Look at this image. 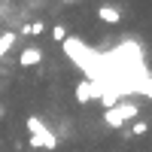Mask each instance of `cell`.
<instances>
[{"instance_id":"obj_1","label":"cell","mask_w":152,"mask_h":152,"mask_svg":"<svg viewBox=\"0 0 152 152\" xmlns=\"http://www.w3.org/2000/svg\"><path fill=\"white\" fill-rule=\"evenodd\" d=\"M28 131H31V146L34 149H46V152H55L58 149V134L49 128V125L40 116H28Z\"/></svg>"},{"instance_id":"obj_2","label":"cell","mask_w":152,"mask_h":152,"mask_svg":"<svg viewBox=\"0 0 152 152\" xmlns=\"http://www.w3.org/2000/svg\"><path fill=\"white\" fill-rule=\"evenodd\" d=\"M137 116H140V104H131V100H119L113 110H104V122L110 128H125Z\"/></svg>"},{"instance_id":"obj_3","label":"cell","mask_w":152,"mask_h":152,"mask_svg":"<svg viewBox=\"0 0 152 152\" xmlns=\"http://www.w3.org/2000/svg\"><path fill=\"white\" fill-rule=\"evenodd\" d=\"M104 91H107V88L97 85V82H91V79H79V82H76V88H73V94H76L79 104H91V100H97Z\"/></svg>"},{"instance_id":"obj_4","label":"cell","mask_w":152,"mask_h":152,"mask_svg":"<svg viewBox=\"0 0 152 152\" xmlns=\"http://www.w3.org/2000/svg\"><path fill=\"white\" fill-rule=\"evenodd\" d=\"M37 64H43V49L28 46V49L18 55V67H37Z\"/></svg>"},{"instance_id":"obj_5","label":"cell","mask_w":152,"mask_h":152,"mask_svg":"<svg viewBox=\"0 0 152 152\" xmlns=\"http://www.w3.org/2000/svg\"><path fill=\"white\" fill-rule=\"evenodd\" d=\"M97 18L104 24H119L122 21V9L113 6V3H104V6H97Z\"/></svg>"},{"instance_id":"obj_6","label":"cell","mask_w":152,"mask_h":152,"mask_svg":"<svg viewBox=\"0 0 152 152\" xmlns=\"http://www.w3.org/2000/svg\"><path fill=\"white\" fill-rule=\"evenodd\" d=\"M15 37H18L15 31H3V34H0V61H3V58H6V52L15 46Z\"/></svg>"},{"instance_id":"obj_7","label":"cell","mask_w":152,"mask_h":152,"mask_svg":"<svg viewBox=\"0 0 152 152\" xmlns=\"http://www.w3.org/2000/svg\"><path fill=\"white\" fill-rule=\"evenodd\" d=\"M43 31H46V24H43V21H31V24H24L18 34H24V37H37V34H43Z\"/></svg>"},{"instance_id":"obj_8","label":"cell","mask_w":152,"mask_h":152,"mask_svg":"<svg viewBox=\"0 0 152 152\" xmlns=\"http://www.w3.org/2000/svg\"><path fill=\"white\" fill-rule=\"evenodd\" d=\"M146 131H149V122H146V119H134V122H131V134H134V137H143Z\"/></svg>"},{"instance_id":"obj_9","label":"cell","mask_w":152,"mask_h":152,"mask_svg":"<svg viewBox=\"0 0 152 152\" xmlns=\"http://www.w3.org/2000/svg\"><path fill=\"white\" fill-rule=\"evenodd\" d=\"M52 40L55 43H64L67 40V28H64V24H55V28H52Z\"/></svg>"},{"instance_id":"obj_10","label":"cell","mask_w":152,"mask_h":152,"mask_svg":"<svg viewBox=\"0 0 152 152\" xmlns=\"http://www.w3.org/2000/svg\"><path fill=\"white\" fill-rule=\"evenodd\" d=\"M140 94H146V97H152V79H146V82L140 85Z\"/></svg>"},{"instance_id":"obj_11","label":"cell","mask_w":152,"mask_h":152,"mask_svg":"<svg viewBox=\"0 0 152 152\" xmlns=\"http://www.w3.org/2000/svg\"><path fill=\"white\" fill-rule=\"evenodd\" d=\"M64 3H79V0H64Z\"/></svg>"},{"instance_id":"obj_12","label":"cell","mask_w":152,"mask_h":152,"mask_svg":"<svg viewBox=\"0 0 152 152\" xmlns=\"http://www.w3.org/2000/svg\"><path fill=\"white\" fill-rule=\"evenodd\" d=\"M0 119H3V107H0Z\"/></svg>"}]
</instances>
